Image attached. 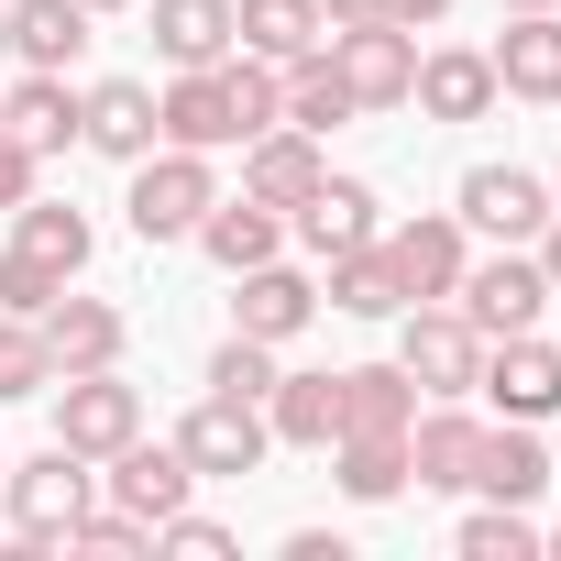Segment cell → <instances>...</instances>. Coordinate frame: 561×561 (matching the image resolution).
Segmentation results:
<instances>
[{
    "mask_svg": "<svg viewBox=\"0 0 561 561\" xmlns=\"http://www.w3.org/2000/svg\"><path fill=\"white\" fill-rule=\"evenodd\" d=\"M0 484H12V539L23 550H67V528L89 517V495H100V473H89V451H34V462H0Z\"/></svg>",
    "mask_w": 561,
    "mask_h": 561,
    "instance_id": "6da1fadb",
    "label": "cell"
},
{
    "mask_svg": "<svg viewBox=\"0 0 561 561\" xmlns=\"http://www.w3.org/2000/svg\"><path fill=\"white\" fill-rule=\"evenodd\" d=\"M397 375H408L419 397H473L484 331H473L451 298H408V309H397Z\"/></svg>",
    "mask_w": 561,
    "mask_h": 561,
    "instance_id": "7a4b0ae2",
    "label": "cell"
},
{
    "mask_svg": "<svg viewBox=\"0 0 561 561\" xmlns=\"http://www.w3.org/2000/svg\"><path fill=\"white\" fill-rule=\"evenodd\" d=\"M209 198H220V187H209V154H187V144H154V154L133 165V198H122V220H133V242H187Z\"/></svg>",
    "mask_w": 561,
    "mask_h": 561,
    "instance_id": "3957f363",
    "label": "cell"
},
{
    "mask_svg": "<svg viewBox=\"0 0 561 561\" xmlns=\"http://www.w3.org/2000/svg\"><path fill=\"white\" fill-rule=\"evenodd\" d=\"M45 397H56V440L89 451V462H111L122 440H144V386H122V364H100V375H56Z\"/></svg>",
    "mask_w": 561,
    "mask_h": 561,
    "instance_id": "277c9868",
    "label": "cell"
},
{
    "mask_svg": "<svg viewBox=\"0 0 561 561\" xmlns=\"http://www.w3.org/2000/svg\"><path fill=\"white\" fill-rule=\"evenodd\" d=\"M550 209H561V198H550V176H528V165H462V187H451V220L484 231V242H539Z\"/></svg>",
    "mask_w": 561,
    "mask_h": 561,
    "instance_id": "5b68a950",
    "label": "cell"
},
{
    "mask_svg": "<svg viewBox=\"0 0 561 561\" xmlns=\"http://www.w3.org/2000/svg\"><path fill=\"white\" fill-rule=\"evenodd\" d=\"M451 309H462L484 342H506V331H539V309H550V275H539V253H484V264H462Z\"/></svg>",
    "mask_w": 561,
    "mask_h": 561,
    "instance_id": "8992f818",
    "label": "cell"
},
{
    "mask_svg": "<svg viewBox=\"0 0 561 561\" xmlns=\"http://www.w3.org/2000/svg\"><path fill=\"white\" fill-rule=\"evenodd\" d=\"M331 67H342L353 111H397L408 78H419V34H397V23H342V34H331Z\"/></svg>",
    "mask_w": 561,
    "mask_h": 561,
    "instance_id": "52a82bcc",
    "label": "cell"
},
{
    "mask_svg": "<svg viewBox=\"0 0 561 561\" xmlns=\"http://www.w3.org/2000/svg\"><path fill=\"white\" fill-rule=\"evenodd\" d=\"M34 331H45V364H56V375H100V364H122V342H133V320H122L111 298H78V287H56V298L34 309Z\"/></svg>",
    "mask_w": 561,
    "mask_h": 561,
    "instance_id": "ba28073f",
    "label": "cell"
},
{
    "mask_svg": "<svg viewBox=\"0 0 561 561\" xmlns=\"http://www.w3.org/2000/svg\"><path fill=\"white\" fill-rule=\"evenodd\" d=\"M473 397H495V419H550V408H561V342H539V331L484 342Z\"/></svg>",
    "mask_w": 561,
    "mask_h": 561,
    "instance_id": "9c48e42d",
    "label": "cell"
},
{
    "mask_svg": "<svg viewBox=\"0 0 561 561\" xmlns=\"http://www.w3.org/2000/svg\"><path fill=\"white\" fill-rule=\"evenodd\" d=\"M176 451L198 462V484H220V473H253V462L275 451V430H264V408H242V397H198L187 430H176Z\"/></svg>",
    "mask_w": 561,
    "mask_h": 561,
    "instance_id": "30bf717a",
    "label": "cell"
},
{
    "mask_svg": "<svg viewBox=\"0 0 561 561\" xmlns=\"http://www.w3.org/2000/svg\"><path fill=\"white\" fill-rule=\"evenodd\" d=\"M100 484H111V506H133L144 528H165V517H176V506L198 495V462H187L176 440H122Z\"/></svg>",
    "mask_w": 561,
    "mask_h": 561,
    "instance_id": "8fae6325",
    "label": "cell"
},
{
    "mask_svg": "<svg viewBox=\"0 0 561 561\" xmlns=\"http://www.w3.org/2000/svg\"><path fill=\"white\" fill-rule=\"evenodd\" d=\"M78 144H100L111 165H144V154L165 144L154 89H144V78H100V89H78Z\"/></svg>",
    "mask_w": 561,
    "mask_h": 561,
    "instance_id": "7c38bea8",
    "label": "cell"
},
{
    "mask_svg": "<svg viewBox=\"0 0 561 561\" xmlns=\"http://www.w3.org/2000/svg\"><path fill=\"white\" fill-rule=\"evenodd\" d=\"M231 287H242V298H231V331H253V342H275V353L320 320V287H309L298 264H242Z\"/></svg>",
    "mask_w": 561,
    "mask_h": 561,
    "instance_id": "4fadbf2b",
    "label": "cell"
},
{
    "mask_svg": "<svg viewBox=\"0 0 561 561\" xmlns=\"http://www.w3.org/2000/svg\"><path fill=\"white\" fill-rule=\"evenodd\" d=\"M473 440H484V419H462V397H430V408L408 419V484L462 495V484H473Z\"/></svg>",
    "mask_w": 561,
    "mask_h": 561,
    "instance_id": "5bb4252c",
    "label": "cell"
},
{
    "mask_svg": "<svg viewBox=\"0 0 561 561\" xmlns=\"http://www.w3.org/2000/svg\"><path fill=\"white\" fill-rule=\"evenodd\" d=\"M287 231H298V242H309V253L331 264V253H364V242H375L386 220H375V187H364V176H320V187H309V198L287 209Z\"/></svg>",
    "mask_w": 561,
    "mask_h": 561,
    "instance_id": "9a60e30c",
    "label": "cell"
},
{
    "mask_svg": "<svg viewBox=\"0 0 561 561\" xmlns=\"http://www.w3.org/2000/svg\"><path fill=\"white\" fill-rule=\"evenodd\" d=\"M320 176H331V154H320V133H298V122H275V133L242 144V187H253L264 209H298Z\"/></svg>",
    "mask_w": 561,
    "mask_h": 561,
    "instance_id": "2e32d148",
    "label": "cell"
},
{
    "mask_svg": "<svg viewBox=\"0 0 561 561\" xmlns=\"http://www.w3.org/2000/svg\"><path fill=\"white\" fill-rule=\"evenodd\" d=\"M386 253H397V275H408V298H451V287H462V264H473V242H462V220H451V209L397 220V231H386Z\"/></svg>",
    "mask_w": 561,
    "mask_h": 561,
    "instance_id": "e0dca14e",
    "label": "cell"
},
{
    "mask_svg": "<svg viewBox=\"0 0 561 561\" xmlns=\"http://www.w3.org/2000/svg\"><path fill=\"white\" fill-rule=\"evenodd\" d=\"M187 242H198L220 275H242V264H275V242H287V209H264V198L242 187V198H209Z\"/></svg>",
    "mask_w": 561,
    "mask_h": 561,
    "instance_id": "ac0fdd59",
    "label": "cell"
},
{
    "mask_svg": "<svg viewBox=\"0 0 561 561\" xmlns=\"http://www.w3.org/2000/svg\"><path fill=\"white\" fill-rule=\"evenodd\" d=\"M408 100H419L430 122H484L506 89H495V56H473V45H440V56H419Z\"/></svg>",
    "mask_w": 561,
    "mask_h": 561,
    "instance_id": "d6986e66",
    "label": "cell"
},
{
    "mask_svg": "<svg viewBox=\"0 0 561 561\" xmlns=\"http://www.w3.org/2000/svg\"><path fill=\"white\" fill-rule=\"evenodd\" d=\"M539 484H550L539 419H506V430H484V440H473V484H462V495H495V506H539Z\"/></svg>",
    "mask_w": 561,
    "mask_h": 561,
    "instance_id": "ffe728a7",
    "label": "cell"
},
{
    "mask_svg": "<svg viewBox=\"0 0 561 561\" xmlns=\"http://www.w3.org/2000/svg\"><path fill=\"white\" fill-rule=\"evenodd\" d=\"M408 419H419V386L397 364H342V430L331 440H408Z\"/></svg>",
    "mask_w": 561,
    "mask_h": 561,
    "instance_id": "44dd1931",
    "label": "cell"
},
{
    "mask_svg": "<svg viewBox=\"0 0 561 561\" xmlns=\"http://www.w3.org/2000/svg\"><path fill=\"white\" fill-rule=\"evenodd\" d=\"M495 89H506V100H561V12H506V34H495Z\"/></svg>",
    "mask_w": 561,
    "mask_h": 561,
    "instance_id": "7402d4cb",
    "label": "cell"
},
{
    "mask_svg": "<svg viewBox=\"0 0 561 561\" xmlns=\"http://www.w3.org/2000/svg\"><path fill=\"white\" fill-rule=\"evenodd\" d=\"M12 253H34L45 275H89V253H100V231H89V209H67V198H23L12 209Z\"/></svg>",
    "mask_w": 561,
    "mask_h": 561,
    "instance_id": "603a6c76",
    "label": "cell"
},
{
    "mask_svg": "<svg viewBox=\"0 0 561 561\" xmlns=\"http://www.w3.org/2000/svg\"><path fill=\"white\" fill-rule=\"evenodd\" d=\"M154 122H165V144H187V154L242 144V122H231V100H220V67H176V89L154 100Z\"/></svg>",
    "mask_w": 561,
    "mask_h": 561,
    "instance_id": "cb8c5ba5",
    "label": "cell"
},
{
    "mask_svg": "<svg viewBox=\"0 0 561 561\" xmlns=\"http://www.w3.org/2000/svg\"><path fill=\"white\" fill-rule=\"evenodd\" d=\"M264 430L287 440V451H331V430H342V375H275V386H264Z\"/></svg>",
    "mask_w": 561,
    "mask_h": 561,
    "instance_id": "d4e9b609",
    "label": "cell"
},
{
    "mask_svg": "<svg viewBox=\"0 0 561 561\" xmlns=\"http://www.w3.org/2000/svg\"><path fill=\"white\" fill-rule=\"evenodd\" d=\"M231 34H242V56H264V67H287V56L331 45L320 0H231Z\"/></svg>",
    "mask_w": 561,
    "mask_h": 561,
    "instance_id": "484cf974",
    "label": "cell"
},
{
    "mask_svg": "<svg viewBox=\"0 0 561 561\" xmlns=\"http://www.w3.org/2000/svg\"><path fill=\"white\" fill-rule=\"evenodd\" d=\"M242 34H231V0H154V56L165 67H220Z\"/></svg>",
    "mask_w": 561,
    "mask_h": 561,
    "instance_id": "4316f807",
    "label": "cell"
},
{
    "mask_svg": "<svg viewBox=\"0 0 561 561\" xmlns=\"http://www.w3.org/2000/svg\"><path fill=\"white\" fill-rule=\"evenodd\" d=\"M89 23H100V12H78V0H12V56L67 78V67L89 56Z\"/></svg>",
    "mask_w": 561,
    "mask_h": 561,
    "instance_id": "83f0119b",
    "label": "cell"
},
{
    "mask_svg": "<svg viewBox=\"0 0 561 561\" xmlns=\"http://www.w3.org/2000/svg\"><path fill=\"white\" fill-rule=\"evenodd\" d=\"M0 133H23L34 154H67V144H78V89H67L56 67H34L12 100H0Z\"/></svg>",
    "mask_w": 561,
    "mask_h": 561,
    "instance_id": "f1b7e54d",
    "label": "cell"
},
{
    "mask_svg": "<svg viewBox=\"0 0 561 561\" xmlns=\"http://www.w3.org/2000/svg\"><path fill=\"white\" fill-rule=\"evenodd\" d=\"M331 309H353V320H397V309H408V275H397L386 231H375L364 253H331Z\"/></svg>",
    "mask_w": 561,
    "mask_h": 561,
    "instance_id": "f546056e",
    "label": "cell"
},
{
    "mask_svg": "<svg viewBox=\"0 0 561 561\" xmlns=\"http://www.w3.org/2000/svg\"><path fill=\"white\" fill-rule=\"evenodd\" d=\"M275 78H287V122H298V133H342V122H353V89H342V67H331V45H309V56H287V67H275Z\"/></svg>",
    "mask_w": 561,
    "mask_h": 561,
    "instance_id": "4dcf8cb0",
    "label": "cell"
},
{
    "mask_svg": "<svg viewBox=\"0 0 561 561\" xmlns=\"http://www.w3.org/2000/svg\"><path fill=\"white\" fill-rule=\"evenodd\" d=\"M220 100H231V122H242V144H253V133H275V122H287V78H275L264 56H242V45L220 56Z\"/></svg>",
    "mask_w": 561,
    "mask_h": 561,
    "instance_id": "1f68e13d",
    "label": "cell"
},
{
    "mask_svg": "<svg viewBox=\"0 0 561 561\" xmlns=\"http://www.w3.org/2000/svg\"><path fill=\"white\" fill-rule=\"evenodd\" d=\"M331 451H342V495H353V506L408 495V440H331Z\"/></svg>",
    "mask_w": 561,
    "mask_h": 561,
    "instance_id": "d6a6232c",
    "label": "cell"
},
{
    "mask_svg": "<svg viewBox=\"0 0 561 561\" xmlns=\"http://www.w3.org/2000/svg\"><path fill=\"white\" fill-rule=\"evenodd\" d=\"M451 550H462V561H528V550H539V517H528V506H495V495H484V506L462 517V539H451Z\"/></svg>",
    "mask_w": 561,
    "mask_h": 561,
    "instance_id": "836d02e7",
    "label": "cell"
},
{
    "mask_svg": "<svg viewBox=\"0 0 561 561\" xmlns=\"http://www.w3.org/2000/svg\"><path fill=\"white\" fill-rule=\"evenodd\" d=\"M264 386H275V342L231 331V342L209 353V397H242V408H264Z\"/></svg>",
    "mask_w": 561,
    "mask_h": 561,
    "instance_id": "e575fe53",
    "label": "cell"
},
{
    "mask_svg": "<svg viewBox=\"0 0 561 561\" xmlns=\"http://www.w3.org/2000/svg\"><path fill=\"white\" fill-rule=\"evenodd\" d=\"M45 386H56V364H45V331L0 309V408H12V397H45Z\"/></svg>",
    "mask_w": 561,
    "mask_h": 561,
    "instance_id": "d590c367",
    "label": "cell"
},
{
    "mask_svg": "<svg viewBox=\"0 0 561 561\" xmlns=\"http://www.w3.org/2000/svg\"><path fill=\"white\" fill-rule=\"evenodd\" d=\"M67 550H89V561H133V550H154V528H144L133 506H89V517L67 528Z\"/></svg>",
    "mask_w": 561,
    "mask_h": 561,
    "instance_id": "8d00e7d4",
    "label": "cell"
},
{
    "mask_svg": "<svg viewBox=\"0 0 561 561\" xmlns=\"http://www.w3.org/2000/svg\"><path fill=\"white\" fill-rule=\"evenodd\" d=\"M56 287H67V275H45L34 253H0V309H12V320H34V309H45Z\"/></svg>",
    "mask_w": 561,
    "mask_h": 561,
    "instance_id": "74e56055",
    "label": "cell"
},
{
    "mask_svg": "<svg viewBox=\"0 0 561 561\" xmlns=\"http://www.w3.org/2000/svg\"><path fill=\"white\" fill-rule=\"evenodd\" d=\"M154 550H187V561H231V528H220V517H187V506H176V517L154 528Z\"/></svg>",
    "mask_w": 561,
    "mask_h": 561,
    "instance_id": "f35d334b",
    "label": "cell"
},
{
    "mask_svg": "<svg viewBox=\"0 0 561 561\" xmlns=\"http://www.w3.org/2000/svg\"><path fill=\"white\" fill-rule=\"evenodd\" d=\"M34 165H45V154H34L23 133H0V209H23V198H34Z\"/></svg>",
    "mask_w": 561,
    "mask_h": 561,
    "instance_id": "ab89813d",
    "label": "cell"
},
{
    "mask_svg": "<svg viewBox=\"0 0 561 561\" xmlns=\"http://www.w3.org/2000/svg\"><path fill=\"white\" fill-rule=\"evenodd\" d=\"M320 23L342 34V23H386V0H320Z\"/></svg>",
    "mask_w": 561,
    "mask_h": 561,
    "instance_id": "60d3db41",
    "label": "cell"
},
{
    "mask_svg": "<svg viewBox=\"0 0 561 561\" xmlns=\"http://www.w3.org/2000/svg\"><path fill=\"white\" fill-rule=\"evenodd\" d=\"M440 12H451V0H386V23H397V34H419V23H440Z\"/></svg>",
    "mask_w": 561,
    "mask_h": 561,
    "instance_id": "b9f144b4",
    "label": "cell"
},
{
    "mask_svg": "<svg viewBox=\"0 0 561 561\" xmlns=\"http://www.w3.org/2000/svg\"><path fill=\"white\" fill-rule=\"evenodd\" d=\"M539 275H550V298H561V209L539 220Z\"/></svg>",
    "mask_w": 561,
    "mask_h": 561,
    "instance_id": "7bdbcfd3",
    "label": "cell"
},
{
    "mask_svg": "<svg viewBox=\"0 0 561 561\" xmlns=\"http://www.w3.org/2000/svg\"><path fill=\"white\" fill-rule=\"evenodd\" d=\"M495 12H561V0H495Z\"/></svg>",
    "mask_w": 561,
    "mask_h": 561,
    "instance_id": "ee69618b",
    "label": "cell"
},
{
    "mask_svg": "<svg viewBox=\"0 0 561 561\" xmlns=\"http://www.w3.org/2000/svg\"><path fill=\"white\" fill-rule=\"evenodd\" d=\"M0 56H12V0H0Z\"/></svg>",
    "mask_w": 561,
    "mask_h": 561,
    "instance_id": "f6af8a7d",
    "label": "cell"
},
{
    "mask_svg": "<svg viewBox=\"0 0 561 561\" xmlns=\"http://www.w3.org/2000/svg\"><path fill=\"white\" fill-rule=\"evenodd\" d=\"M539 550H550V561H561V528H539Z\"/></svg>",
    "mask_w": 561,
    "mask_h": 561,
    "instance_id": "bcb514c9",
    "label": "cell"
},
{
    "mask_svg": "<svg viewBox=\"0 0 561 561\" xmlns=\"http://www.w3.org/2000/svg\"><path fill=\"white\" fill-rule=\"evenodd\" d=\"M78 12H122V0H78Z\"/></svg>",
    "mask_w": 561,
    "mask_h": 561,
    "instance_id": "7dc6e473",
    "label": "cell"
},
{
    "mask_svg": "<svg viewBox=\"0 0 561 561\" xmlns=\"http://www.w3.org/2000/svg\"><path fill=\"white\" fill-rule=\"evenodd\" d=\"M550 198H561V165H550Z\"/></svg>",
    "mask_w": 561,
    "mask_h": 561,
    "instance_id": "c3c4849f",
    "label": "cell"
}]
</instances>
